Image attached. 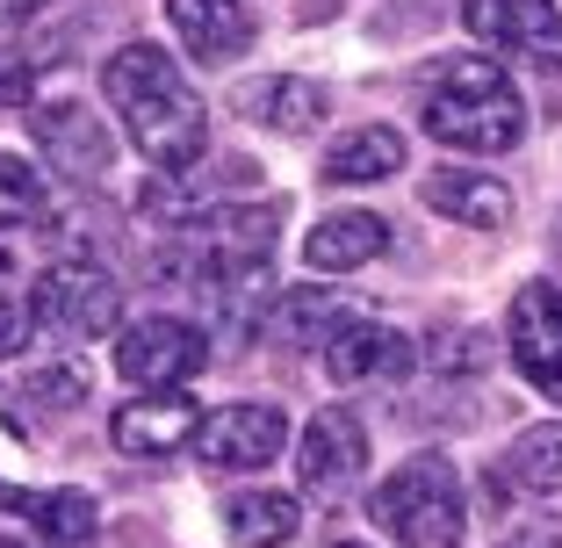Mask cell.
I'll return each instance as SVG.
<instances>
[{
  "label": "cell",
  "mask_w": 562,
  "mask_h": 548,
  "mask_svg": "<svg viewBox=\"0 0 562 548\" xmlns=\"http://www.w3.org/2000/svg\"><path fill=\"white\" fill-rule=\"evenodd\" d=\"M101 87H109V109H116L123 137L145 152L151 167H188V159H202V145H210V109H202L188 72L173 66L159 44L109 51Z\"/></svg>",
  "instance_id": "1"
},
{
  "label": "cell",
  "mask_w": 562,
  "mask_h": 548,
  "mask_svg": "<svg viewBox=\"0 0 562 548\" xmlns=\"http://www.w3.org/2000/svg\"><path fill=\"white\" fill-rule=\"evenodd\" d=\"M418 123H426V137H432V145H447V152L497 159V152H513L519 137H527V101H519V87L505 80L497 58L469 51V58H454V66L432 80Z\"/></svg>",
  "instance_id": "2"
},
{
  "label": "cell",
  "mask_w": 562,
  "mask_h": 548,
  "mask_svg": "<svg viewBox=\"0 0 562 548\" xmlns=\"http://www.w3.org/2000/svg\"><path fill=\"white\" fill-rule=\"evenodd\" d=\"M368 519L382 534H397V548H462V527H469L462 469L447 455H412L375 483Z\"/></svg>",
  "instance_id": "3"
},
{
  "label": "cell",
  "mask_w": 562,
  "mask_h": 548,
  "mask_svg": "<svg viewBox=\"0 0 562 548\" xmlns=\"http://www.w3.org/2000/svg\"><path fill=\"white\" fill-rule=\"evenodd\" d=\"M30 317L44 325V333H58V339H101V333H116L123 297H116V282H109V267H94V260H50L44 275H36Z\"/></svg>",
  "instance_id": "4"
},
{
  "label": "cell",
  "mask_w": 562,
  "mask_h": 548,
  "mask_svg": "<svg viewBox=\"0 0 562 548\" xmlns=\"http://www.w3.org/2000/svg\"><path fill=\"white\" fill-rule=\"evenodd\" d=\"M462 30L497 58L562 72V8L555 0H462Z\"/></svg>",
  "instance_id": "5"
},
{
  "label": "cell",
  "mask_w": 562,
  "mask_h": 548,
  "mask_svg": "<svg viewBox=\"0 0 562 548\" xmlns=\"http://www.w3.org/2000/svg\"><path fill=\"white\" fill-rule=\"evenodd\" d=\"M252 188V159H188V167H159L137 188V216L151 224H202L232 195Z\"/></svg>",
  "instance_id": "6"
},
{
  "label": "cell",
  "mask_w": 562,
  "mask_h": 548,
  "mask_svg": "<svg viewBox=\"0 0 562 548\" xmlns=\"http://www.w3.org/2000/svg\"><path fill=\"white\" fill-rule=\"evenodd\" d=\"M30 137L44 145L50 174H66V181H80V188H101L109 167H116L109 123H101L94 109H80V101H30Z\"/></svg>",
  "instance_id": "7"
},
{
  "label": "cell",
  "mask_w": 562,
  "mask_h": 548,
  "mask_svg": "<svg viewBox=\"0 0 562 548\" xmlns=\"http://www.w3.org/2000/svg\"><path fill=\"white\" fill-rule=\"evenodd\" d=\"M202 361H210V339L188 317H137L116 339V376L137 390H173V382L202 376Z\"/></svg>",
  "instance_id": "8"
},
{
  "label": "cell",
  "mask_w": 562,
  "mask_h": 548,
  "mask_svg": "<svg viewBox=\"0 0 562 548\" xmlns=\"http://www.w3.org/2000/svg\"><path fill=\"white\" fill-rule=\"evenodd\" d=\"M361 477H368V433H361L353 412L331 404V412H317L311 426H303V440H296V483L311 491V499L339 505Z\"/></svg>",
  "instance_id": "9"
},
{
  "label": "cell",
  "mask_w": 562,
  "mask_h": 548,
  "mask_svg": "<svg viewBox=\"0 0 562 548\" xmlns=\"http://www.w3.org/2000/svg\"><path fill=\"white\" fill-rule=\"evenodd\" d=\"M188 448L210 469H267L289 448V412L281 404H224V412H202Z\"/></svg>",
  "instance_id": "10"
},
{
  "label": "cell",
  "mask_w": 562,
  "mask_h": 548,
  "mask_svg": "<svg viewBox=\"0 0 562 548\" xmlns=\"http://www.w3.org/2000/svg\"><path fill=\"white\" fill-rule=\"evenodd\" d=\"M505 339H513L519 376H527L548 404H562V282H527L519 289L513 317H505Z\"/></svg>",
  "instance_id": "11"
},
{
  "label": "cell",
  "mask_w": 562,
  "mask_h": 548,
  "mask_svg": "<svg viewBox=\"0 0 562 548\" xmlns=\"http://www.w3.org/2000/svg\"><path fill=\"white\" fill-rule=\"evenodd\" d=\"M195 426H202V404L173 382V390H151V398L116 404L109 440H116V455H131V462H159V455H181L188 440H195Z\"/></svg>",
  "instance_id": "12"
},
{
  "label": "cell",
  "mask_w": 562,
  "mask_h": 548,
  "mask_svg": "<svg viewBox=\"0 0 562 548\" xmlns=\"http://www.w3.org/2000/svg\"><path fill=\"white\" fill-rule=\"evenodd\" d=\"M412 361H418L412 333L375 325V317H353L339 339H325V376L339 390H353V382H397V376H412Z\"/></svg>",
  "instance_id": "13"
},
{
  "label": "cell",
  "mask_w": 562,
  "mask_h": 548,
  "mask_svg": "<svg viewBox=\"0 0 562 548\" xmlns=\"http://www.w3.org/2000/svg\"><path fill=\"white\" fill-rule=\"evenodd\" d=\"M361 317V303L339 297V289L325 282H303V289H281L274 303H267V339H281V347H296V354H325V339H339Z\"/></svg>",
  "instance_id": "14"
},
{
  "label": "cell",
  "mask_w": 562,
  "mask_h": 548,
  "mask_svg": "<svg viewBox=\"0 0 562 548\" xmlns=\"http://www.w3.org/2000/svg\"><path fill=\"white\" fill-rule=\"evenodd\" d=\"M238 116L274 131V137H311V131H325L331 94L317 80H296V72H267V80H252L238 94Z\"/></svg>",
  "instance_id": "15"
},
{
  "label": "cell",
  "mask_w": 562,
  "mask_h": 548,
  "mask_svg": "<svg viewBox=\"0 0 562 548\" xmlns=\"http://www.w3.org/2000/svg\"><path fill=\"white\" fill-rule=\"evenodd\" d=\"M390 253V224H382L375 210H331L311 224V238H303V260L317 267V275H353V267L382 260Z\"/></svg>",
  "instance_id": "16"
},
{
  "label": "cell",
  "mask_w": 562,
  "mask_h": 548,
  "mask_svg": "<svg viewBox=\"0 0 562 548\" xmlns=\"http://www.w3.org/2000/svg\"><path fill=\"white\" fill-rule=\"evenodd\" d=\"M166 22L181 36V51H195L202 66H224L252 44V15L246 0H166Z\"/></svg>",
  "instance_id": "17"
},
{
  "label": "cell",
  "mask_w": 562,
  "mask_h": 548,
  "mask_svg": "<svg viewBox=\"0 0 562 548\" xmlns=\"http://www.w3.org/2000/svg\"><path fill=\"white\" fill-rule=\"evenodd\" d=\"M418 195H426V210L454 216V224H469V232H497V224H513V188L497 181V174H426L418 181Z\"/></svg>",
  "instance_id": "18"
},
{
  "label": "cell",
  "mask_w": 562,
  "mask_h": 548,
  "mask_svg": "<svg viewBox=\"0 0 562 548\" xmlns=\"http://www.w3.org/2000/svg\"><path fill=\"white\" fill-rule=\"evenodd\" d=\"M497 483L519 491V499H555V491H562V418L519 426L513 448L497 455Z\"/></svg>",
  "instance_id": "19"
},
{
  "label": "cell",
  "mask_w": 562,
  "mask_h": 548,
  "mask_svg": "<svg viewBox=\"0 0 562 548\" xmlns=\"http://www.w3.org/2000/svg\"><path fill=\"white\" fill-rule=\"evenodd\" d=\"M0 505L30 513V527L44 534L50 548H87L101 534V505L87 499V491H15V483H0Z\"/></svg>",
  "instance_id": "20"
},
{
  "label": "cell",
  "mask_w": 562,
  "mask_h": 548,
  "mask_svg": "<svg viewBox=\"0 0 562 548\" xmlns=\"http://www.w3.org/2000/svg\"><path fill=\"white\" fill-rule=\"evenodd\" d=\"M404 159H412L404 131H390V123H368V131H347L339 145L325 152V181H331V188H368V181H390Z\"/></svg>",
  "instance_id": "21"
},
{
  "label": "cell",
  "mask_w": 562,
  "mask_h": 548,
  "mask_svg": "<svg viewBox=\"0 0 562 548\" xmlns=\"http://www.w3.org/2000/svg\"><path fill=\"white\" fill-rule=\"evenodd\" d=\"M303 513L289 491H246V499L224 505V534H232L238 548H281V541H296Z\"/></svg>",
  "instance_id": "22"
},
{
  "label": "cell",
  "mask_w": 562,
  "mask_h": 548,
  "mask_svg": "<svg viewBox=\"0 0 562 548\" xmlns=\"http://www.w3.org/2000/svg\"><path fill=\"white\" fill-rule=\"evenodd\" d=\"M87 390H94V382H87L80 361H50V368H30V376H22L15 398L30 404V412H44V418H66V412L87 404Z\"/></svg>",
  "instance_id": "23"
},
{
  "label": "cell",
  "mask_w": 562,
  "mask_h": 548,
  "mask_svg": "<svg viewBox=\"0 0 562 548\" xmlns=\"http://www.w3.org/2000/svg\"><path fill=\"white\" fill-rule=\"evenodd\" d=\"M44 210H50V181L30 159L0 152V232H22V224H36Z\"/></svg>",
  "instance_id": "24"
},
{
  "label": "cell",
  "mask_w": 562,
  "mask_h": 548,
  "mask_svg": "<svg viewBox=\"0 0 562 548\" xmlns=\"http://www.w3.org/2000/svg\"><path fill=\"white\" fill-rule=\"evenodd\" d=\"M426 361L454 376V368H483V361H491V347H483V333H469V325H462V333H432Z\"/></svg>",
  "instance_id": "25"
},
{
  "label": "cell",
  "mask_w": 562,
  "mask_h": 548,
  "mask_svg": "<svg viewBox=\"0 0 562 548\" xmlns=\"http://www.w3.org/2000/svg\"><path fill=\"white\" fill-rule=\"evenodd\" d=\"M30 333H36V317L22 311V303L8 297V289H0V361H15V354L30 347Z\"/></svg>",
  "instance_id": "26"
},
{
  "label": "cell",
  "mask_w": 562,
  "mask_h": 548,
  "mask_svg": "<svg viewBox=\"0 0 562 548\" xmlns=\"http://www.w3.org/2000/svg\"><path fill=\"white\" fill-rule=\"evenodd\" d=\"M497 548H562V519L555 513H533V519H519Z\"/></svg>",
  "instance_id": "27"
},
{
  "label": "cell",
  "mask_w": 562,
  "mask_h": 548,
  "mask_svg": "<svg viewBox=\"0 0 562 548\" xmlns=\"http://www.w3.org/2000/svg\"><path fill=\"white\" fill-rule=\"evenodd\" d=\"M44 8H50V0H0V44H8V36H22L36 15H44Z\"/></svg>",
  "instance_id": "28"
},
{
  "label": "cell",
  "mask_w": 562,
  "mask_h": 548,
  "mask_svg": "<svg viewBox=\"0 0 562 548\" xmlns=\"http://www.w3.org/2000/svg\"><path fill=\"white\" fill-rule=\"evenodd\" d=\"M8 282H15V260H8V253H0V289H8Z\"/></svg>",
  "instance_id": "29"
},
{
  "label": "cell",
  "mask_w": 562,
  "mask_h": 548,
  "mask_svg": "<svg viewBox=\"0 0 562 548\" xmlns=\"http://www.w3.org/2000/svg\"><path fill=\"white\" fill-rule=\"evenodd\" d=\"M331 548H368V541H331Z\"/></svg>",
  "instance_id": "30"
},
{
  "label": "cell",
  "mask_w": 562,
  "mask_h": 548,
  "mask_svg": "<svg viewBox=\"0 0 562 548\" xmlns=\"http://www.w3.org/2000/svg\"><path fill=\"white\" fill-rule=\"evenodd\" d=\"M0 548H22V541H8V534H0Z\"/></svg>",
  "instance_id": "31"
}]
</instances>
